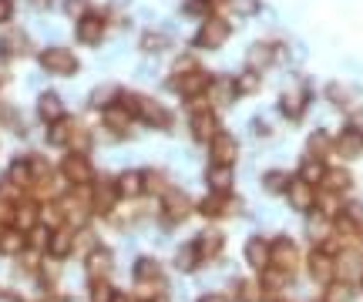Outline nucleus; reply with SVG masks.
I'll use <instances>...</instances> for the list:
<instances>
[{"instance_id":"nucleus-12","label":"nucleus","mask_w":363,"mask_h":302,"mask_svg":"<svg viewBox=\"0 0 363 302\" xmlns=\"http://www.w3.org/2000/svg\"><path fill=\"white\" fill-rule=\"evenodd\" d=\"M289 205L293 212H309L313 202H316V195H313V185H306V182H289Z\"/></svg>"},{"instance_id":"nucleus-43","label":"nucleus","mask_w":363,"mask_h":302,"mask_svg":"<svg viewBox=\"0 0 363 302\" xmlns=\"http://www.w3.org/2000/svg\"><path fill=\"white\" fill-rule=\"evenodd\" d=\"M263 283H266V289H283V285H286V272H279V269H266Z\"/></svg>"},{"instance_id":"nucleus-53","label":"nucleus","mask_w":363,"mask_h":302,"mask_svg":"<svg viewBox=\"0 0 363 302\" xmlns=\"http://www.w3.org/2000/svg\"><path fill=\"white\" fill-rule=\"evenodd\" d=\"M226 3H229V0H206V7H215V10H222Z\"/></svg>"},{"instance_id":"nucleus-29","label":"nucleus","mask_w":363,"mask_h":302,"mask_svg":"<svg viewBox=\"0 0 363 302\" xmlns=\"http://www.w3.org/2000/svg\"><path fill=\"white\" fill-rule=\"evenodd\" d=\"M145 185V178L138 175V171H125L121 178H118V195H138Z\"/></svg>"},{"instance_id":"nucleus-40","label":"nucleus","mask_w":363,"mask_h":302,"mask_svg":"<svg viewBox=\"0 0 363 302\" xmlns=\"http://www.w3.org/2000/svg\"><path fill=\"white\" fill-rule=\"evenodd\" d=\"M175 262H178V269H182V272H192V269H195V262H199V255H195V246H185V248H182Z\"/></svg>"},{"instance_id":"nucleus-26","label":"nucleus","mask_w":363,"mask_h":302,"mask_svg":"<svg viewBox=\"0 0 363 302\" xmlns=\"http://www.w3.org/2000/svg\"><path fill=\"white\" fill-rule=\"evenodd\" d=\"M283 111H286L289 118H300V114L306 111V91L293 88L289 95H283Z\"/></svg>"},{"instance_id":"nucleus-37","label":"nucleus","mask_w":363,"mask_h":302,"mask_svg":"<svg viewBox=\"0 0 363 302\" xmlns=\"http://www.w3.org/2000/svg\"><path fill=\"white\" fill-rule=\"evenodd\" d=\"M326 97H333L337 108H353V104H350L353 97H350V91H346L343 84H330V88H326Z\"/></svg>"},{"instance_id":"nucleus-4","label":"nucleus","mask_w":363,"mask_h":302,"mask_svg":"<svg viewBox=\"0 0 363 302\" xmlns=\"http://www.w3.org/2000/svg\"><path fill=\"white\" fill-rule=\"evenodd\" d=\"M172 88L182 97H199V95H206V91L212 88V77L206 74V71H199V67H192V71H185V74L172 77Z\"/></svg>"},{"instance_id":"nucleus-9","label":"nucleus","mask_w":363,"mask_h":302,"mask_svg":"<svg viewBox=\"0 0 363 302\" xmlns=\"http://www.w3.org/2000/svg\"><path fill=\"white\" fill-rule=\"evenodd\" d=\"M192 212V202L182 195V191H165V225H178L185 215Z\"/></svg>"},{"instance_id":"nucleus-52","label":"nucleus","mask_w":363,"mask_h":302,"mask_svg":"<svg viewBox=\"0 0 363 302\" xmlns=\"http://www.w3.org/2000/svg\"><path fill=\"white\" fill-rule=\"evenodd\" d=\"M199 302H229V299H226L222 292H209V296H202V299H199Z\"/></svg>"},{"instance_id":"nucleus-5","label":"nucleus","mask_w":363,"mask_h":302,"mask_svg":"<svg viewBox=\"0 0 363 302\" xmlns=\"http://www.w3.org/2000/svg\"><path fill=\"white\" fill-rule=\"evenodd\" d=\"M279 265V272H293L296 265H300V248H296V242L293 239H276V242H269V265Z\"/></svg>"},{"instance_id":"nucleus-49","label":"nucleus","mask_w":363,"mask_h":302,"mask_svg":"<svg viewBox=\"0 0 363 302\" xmlns=\"http://www.w3.org/2000/svg\"><path fill=\"white\" fill-rule=\"evenodd\" d=\"M88 141H91V138L81 132V128H75V132H71V138H68V145H75V148H88Z\"/></svg>"},{"instance_id":"nucleus-16","label":"nucleus","mask_w":363,"mask_h":302,"mask_svg":"<svg viewBox=\"0 0 363 302\" xmlns=\"http://www.w3.org/2000/svg\"><path fill=\"white\" fill-rule=\"evenodd\" d=\"M134 283L138 285H158L162 283V269L155 259H138L134 262Z\"/></svg>"},{"instance_id":"nucleus-1","label":"nucleus","mask_w":363,"mask_h":302,"mask_svg":"<svg viewBox=\"0 0 363 302\" xmlns=\"http://www.w3.org/2000/svg\"><path fill=\"white\" fill-rule=\"evenodd\" d=\"M121 108L132 114V118H141V121L152 125V128H172V114L165 111L158 101H152V97L125 95V104H121Z\"/></svg>"},{"instance_id":"nucleus-6","label":"nucleus","mask_w":363,"mask_h":302,"mask_svg":"<svg viewBox=\"0 0 363 302\" xmlns=\"http://www.w3.org/2000/svg\"><path fill=\"white\" fill-rule=\"evenodd\" d=\"M61 175H64L68 182H75V185H84V182L91 178V161H88L81 151H75V154H68V158L61 161Z\"/></svg>"},{"instance_id":"nucleus-48","label":"nucleus","mask_w":363,"mask_h":302,"mask_svg":"<svg viewBox=\"0 0 363 302\" xmlns=\"http://www.w3.org/2000/svg\"><path fill=\"white\" fill-rule=\"evenodd\" d=\"M77 246L84 248V252H95V248H101L95 242V235H91V232H81V235H77Z\"/></svg>"},{"instance_id":"nucleus-42","label":"nucleus","mask_w":363,"mask_h":302,"mask_svg":"<svg viewBox=\"0 0 363 302\" xmlns=\"http://www.w3.org/2000/svg\"><path fill=\"white\" fill-rule=\"evenodd\" d=\"M232 97H235V84H232V81H219V84H215V101H219V104H229Z\"/></svg>"},{"instance_id":"nucleus-3","label":"nucleus","mask_w":363,"mask_h":302,"mask_svg":"<svg viewBox=\"0 0 363 302\" xmlns=\"http://www.w3.org/2000/svg\"><path fill=\"white\" fill-rule=\"evenodd\" d=\"M40 67L51 71V74H75L77 71V57L68 51V47H47L40 51Z\"/></svg>"},{"instance_id":"nucleus-34","label":"nucleus","mask_w":363,"mask_h":302,"mask_svg":"<svg viewBox=\"0 0 363 302\" xmlns=\"http://www.w3.org/2000/svg\"><path fill=\"white\" fill-rule=\"evenodd\" d=\"M306 148H309V158H323V151L330 148V134H326V132H313V134H309V141H306Z\"/></svg>"},{"instance_id":"nucleus-46","label":"nucleus","mask_w":363,"mask_h":302,"mask_svg":"<svg viewBox=\"0 0 363 302\" xmlns=\"http://www.w3.org/2000/svg\"><path fill=\"white\" fill-rule=\"evenodd\" d=\"M47 239H51V232L40 225V222L31 228V242H34V248H44V246H47Z\"/></svg>"},{"instance_id":"nucleus-17","label":"nucleus","mask_w":363,"mask_h":302,"mask_svg":"<svg viewBox=\"0 0 363 302\" xmlns=\"http://www.w3.org/2000/svg\"><path fill=\"white\" fill-rule=\"evenodd\" d=\"M272 61H276V47H272V44H263V40H259V44L249 47V67H252V71H263Z\"/></svg>"},{"instance_id":"nucleus-2","label":"nucleus","mask_w":363,"mask_h":302,"mask_svg":"<svg viewBox=\"0 0 363 302\" xmlns=\"http://www.w3.org/2000/svg\"><path fill=\"white\" fill-rule=\"evenodd\" d=\"M229 34H232V27L226 24V20L212 17V20H206V24L199 27V34H195V47H199V51H215V47H222V44L229 40Z\"/></svg>"},{"instance_id":"nucleus-32","label":"nucleus","mask_w":363,"mask_h":302,"mask_svg":"<svg viewBox=\"0 0 363 302\" xmlns=\"http://www.w3.org/2000/svg\"><path fill=\"white\" fill-rule=\"evenodd\" d=\"M169 44H172V40L165 38V34H141V51H148V54L169 51Z\"/></svg>"},{"instance_id":"nucleus-55","label":"nucleus","mask_w":363,"mask_h":302,"mask_svg":"<svg viewBox=\"0 0 363 302\" xmlns=\"http://www.w3.org/2000/svg\"><path fill=\"white\" fill-rule=\"evenodd\" d=\"M0 81H7V64H3V57H0Z\"/></svg>"},{"instance_id":"nucleus-22","label":"nucleus","mask_w":363,"mask_h":302,"mask_svg":"<svg viewBox=\"0 0 363 302\" xmlns=\"http://www.w3.org/2000/svg\"><path fill=\"white\" fill-rule=\"evenodd\" d=\"M323 175H326L323 158H306L303 165H300V182H306V185H320Z\"/></svg>"},{"instance_id":"nucleus-8","label":"nucleus","mask_w":363,"mask_h":302,"mask_svg":"<svg viewBox=\"0 0 363 302\" xmlns=\"http://www.w3.org/2000/svg\"><path fill=\"white\" fill-rule=\"evenodd\" d=\"M309 276L320 285H330L337 279V259L326 255V252H313V255H309Z\"/></svg>"},{"instance_id":"nucleus-19","label":"nucleus","mask_w":363,"mask_h":302,"mask_svg":"<svg viewBox=\"0 0 363 302\" xmlns=\"http://www.w3.org/2000/svg\"><path fill=\"white\" fill-rule=\"evenodd\" d=\"M38 114L44 118V121H51V125H54V121H61V118H64V104H61V97L51 95V91H47V95H40Z\"/></svg>"},{"instance_id":"nucleus-11","label":"nucleus","mask_w":363,"mask_h":302,"mask_svg":"<svg viewBox=\"0 0 363 302\" xmlns=\"http://www.w3.org/2000/svg\"><path fill=\"white\" fill-rule=\"evenodd\" d=\"M192 138L195 141H212L215 138V114L212 111H192Z\"/></svg>"},{"instance_id":"nucleus-56","label":"nucleus","mask_w":363,"mask_h":302,"mask_svg":"<svg viewBox=\"0 0 363 302\" xmlns=\"http://www.w3.org/2000/svg\"><path fill=\"white\" fill-rule=\"evenodd\" d=\"M111 302H128V299H125V296H115V299H111Z\"/></svg>"},{"instance_id":"nucleus-18","label":"nucleus","mask_w":363,"mask_h":302,"mask_svg":"<svg viewBox=\"0 0 363 302\" xmlns=\"http://www.w3.org/2000/svg\"><path fill=\"white\" fill-rule=\"evenodd\" d=\"M192 246H195V255H199V262H202V259H212L219 248L226 246V239H222L219 232H206V235H199V242H192Z\"/></svg>"},{"instance_id":"nucleus-27","label":"nucleus","mask_w":363,"mask_h":302,"mask_svg":"<svg viewBox=\"0 0 363 302\" xmlns=\"http://www.w3.org/2000/svg\"><path fill=\"white\" fill-rule=\"evenodd\" d=\"M226 208H229V202H226V195H219V191H212L209 198L199 205V212L202 215H209V218H219V215H226Z\"/></svg>"},{"instance_id":"nucleus-31","label":"nucleus","mask_w":363,"mask_h":302,"mask_svg":"<svg viewBox=\"0 0 363 302\" xmlns=\"http://www.w3.org/2000/svg\"><path fill=\"white\" fill-rule=\"evenodd\" d=\"M0 47H7V51H14V54H27V51H31V44H27V38H24L20 31L3 34V44H0Z\"/></svg>"},{"instance_id":"nucleus-51","label":"nucleus","mask_w":363,"mask_h":302,"mask_svg":"<svg viewBox=\"0 0 363 302\" xmlns=\"http://www.w3.org/2000/svg\"><path fill=\"white\" fill-rule=\"evenodd\" d=\"M235 7H239V14H256L259 10V0H239Z\"/></svg>"},{"instance_id":"nucleus-41","label":"nucleus","mask_w":363,"mask_h":302,"mask_svg":"<svg viewBox=\"0 0 363 302\" xmlns=\"http://www.w3.org/2000/svg\"><path fill=\"white\" fill-rule=\"evenodd\" d=\"M111 299H115V289L105 283V279L95 283V289H91V302H111Z\"/></svg>"},{"instance_id":"nucleus-47","label":"nucleus","mask_w":363,"mask_h":302,"mask_svg":"<svg viewBox=\"0 0 363 302\" xmlns=\"http://www.w3.org/2000/svg\"><path fill=\"white\" fill-rule=\"evenodd\" d=\"M84 7H88V0H64V10L71 17H84Z\"/></svg>"},{"instance_id":"nucleus-45","label":"nucleus","mask_w":363,"mask_h":302,"mask_svg":"<svg viewBox=\"0 0 363 302\" xmlns=\"http://www.w3.org/2000/svg\"><path fill=\"white\" fill-rule=\"evenodd\" d=\"M239 299H242V302H263V296H259V285L239 283Z\"/></svg>"},{"instance_id":"nucleus-38","label":"nucleus","mask_w":363,"mask_h":302,"mask_svg":"<svg viewBox=\"0 0 363 302\" xmlns=\"http://www.w3.org/2000/svg\"><path fill=\"white\" fill-rule=\"evenodd\" d=\"M115 95H118V88H115V84H101V88H98L95 95H91V104H95V108H105L108 101H115Z\"/></svg>"},{"instance_id":"nucleus-10","label":"nucleus","mask_w":363,"mask_h":302,"mask_svg":"<svg viewBox=\"0 0 363 302\" xmlns=\"http://www.w3.org/2000/svg\"><path fill=\"white\" fill-rule=\"evenodd\" d=\"M101 34H105V20L98 17V14L77 17V40H81V44H98Z\"/></svg>"},{"instance_id":"nucleus-33","label":"nucleus","mask_w":363,"mask_h":302,"mask_svg":"<svg viewBox=\"0 0 363 302\" xmlns=\"http://www.w3.org/2000/svg\"><path fill=\"white\" fill-rule=\"evenodd\" d=\"M105 121H108V128L125 132V128H128V121H132V114L125 111V108H108V111H105Z\"/></svg>"},{"instance_id":"nucleus-15","label":"nucleus","mask_w":363,"mask_h":302,"mask_svg":"<svg viewBox=\"0 0 363 302\" xmlns=\"http://www.w3.org/2000/svg\"><path fill=\"white\" fill-rule=\"evenodd\" d=\"M108 272H111V252H108V248H95V252L88 255V276H91L95 283H101Z\"/></svg>"},{"instance_id":"nucleus-20","label":"nucleus","mask_w":363,"mask_h":302,"mask_svg":"<svg viewBox=\"0 0 363 302\" xmlns=\"http://www.w3.org/2000/svg\"><path fill=\"white\" fill-rule=\"evenodd\" d=\"M71 248H75V235H71L68 228H61V232H51V239H47V252H51L54 259H64Z\"/></svg>"},{"instance_id":"nucleus-13","label":"nucleus","mask_w":363,"mask_h":302,"mask_svg":"<svg viewBox=\"0 0 363 302\" xmlns=\"http://www.w3.org/2000/svg\"><path fill=\"white\" fill-rule=\"evenodd\" d=\"M115 198H118V185H115V182H98L95 191H91V208L105 215V212H111Z\"/></svg>"},{"instance_id":"nucleus-24","label":"nucleus","mask_w":363,"mask_h":302,"mask_svg":"<svg viewBox=\"0 0 363 302\" xmlns=\"http://www.w3.org/2000/svg\"><path fill=\"white\" fill-rule=\"evenodd\" d=\"M24 246H27V239H24L20 228L0 232V252H3V255H17V252H24Z\"/></svg>"},{"instance_id":"nucleus-7","label":"nucleus","mask_w":363,"mask_h":302,"mask_svg":"<svg viewBox=\"0 0 363 302\" xmlns=\"http://www.w3.org/2000/svg\"><path fill=\"white\" fill-rule=\"evenodd\" d=\"M235 154H239L235 138H232V134H226V132H215V138H212V161L229 168L232 161H235Z\"/></svg>"},{"instance_id":"nucleus-21","label":"nucleus","mask_w":363,"mask_h":302,"mask_svg":"<svg viewBox=\"0 0 363 302\" xmlns=\"http://www.w3.org/2000/svg\"><path fill=\"white\" fill-rule=\"evenodd\" d=\"M246 259H249V265H256V269H266L269 265V242L266 239H249Z\"/></svg>"},{"instance_id":"nucleus-54","label":"nucleus","mask_w":363,"mask_h":302,"mask_svg":"<svg viewBox=\"0 0 363 302\" xmlns=\"http://www.w3.org/2000/svg\"><path fill=\"white\" fill-rule=\"evenodd\" d=\"M54 0H31V7H38V10H44V7H51Z\"/></svg>"},{"instance_id":"nucleus-28","label":"nucleus","mask_w":363,"mask_h":302,"mask_svg":"<svg viewBox=\"0 0 363 302\" xmlns=\"http://www.w3.org/2000/svg\"><path fill=\"white\" fill-rule=\"evenodd\" d=\"M3 182H10L14 189H24V185H31V165H27V161H14Z\"/></svg>"},{"instance_id":"nucleus-39","label":"nucleus","mask_w":363,"mask_h":302,"mask_svg":"<svg viewBox=\"0 0 363 302\" xmlns=\"http://www.w3.org/2000/svg\"><path fill=\"white\" fill-rule=\"evenodd\" d=\"M68 138H71V125L61 118V121L51 125V141H54V145H68Z\"/></svg>"},{"instance_id":"nucleus-30","label":"nucleus","mask_w":363,"mask_h":302,"mask_svg":"<svg viewBox=\"0 0 363 302\" xmlns=\"http://www.w3.org/2000/svg\"><path fill=\"white\" fill-rule=\"evenodd\" d=\"M14 222H17L14 228H20V232H31V228L38 225V208H34V205H20L17 215H14Z\"/></svg>"},{"instance_id":"nucleus-36","label":"nucleus","mask_w":363,"mask_h":302,"mask_svg":"<svg viewBox=\"0 0 363 302\" xmlns=\"http://www.w3.org/2000/svg\"><path fill=\"white\" fill-rule=\"evenodd\" d=\"M252 91H259V74L256 71H249L235 81V95H252Z\"/></svg>"},{"instance_id":"nucleus-25","label":"nucleus","mask_w":363,"mask_h":302,"mask_svg":"<svg viewBox=\"0 0 363 302\" xmlns=\"http://www.w3.org/2000/svg\"><path fill=\"white\" fill-rule=\"evenodd\" d=\"M206 178H209L212 191H219V195H226V191H229V185H232V171L226 168V165H212Z\"/></svg>"},{"instance_id":"nucleus-14","label":"nucleus","mask_w":363,"mask_h":302,"mask_svg":"<svg viewBox=\"0 0 363 302\" xmlns=\"http://www.w3.org/2000/svg\"><path fill=\"white\" fill-rule=\"evenodd\" d=\"M333 148H337V154H343V158H357L363 148V134L357 132V128H343Z\"/></svg>"},{"instance_id":"nucleus-23","label":"nucleus","mask_w":363,"mask_h":302,"mask_svg":"<svg viewBox=\"0 0 363 302\" xmlns=\"http://www.w3.org/2000/svg\"><path fill=\"white\" fill-rule=\"evenodd\" d=\"M323 185H326V191L340 195V191H346L350 185H353V178H350V171H346V168H326Z\"/></svg>"},{"instance_id":"nucleus-50","label":"nucleus","mask_w":363,"mask_h":302,"mask_svg":"<svg viewBox=\"0 0 363 302\" xmlns=\"http://www.w3.org/2000/svg\"><path fill=\"white\" fill-rule=\"evenodd\" d=\"M14 14V0H0V24H7Z\"/></svg>"},{"instance_id":"nucleus-44","label":"nucleus","mask_w":363,"mask_h":302,"mask_svg":"<svg viewBox=\"0 0 363 302\" xmlns=\"http://www.w3.org/2000/svg\"><path fill=\"white\" fill-rule=\"evenodd\" d=\"M353 272H357V259H353V255H343V259L337 262V276H340V279H353Z\"/></svg>"},{"instance_id":"nucleus-57","label":"nucleus","mask_w":363,"mask_h":302,"mask_svg":"<svg viewBox=\"0 0 363 302\" xmlns=\"http://www.w3.org/2000/svg\"><path fill=\"white\" fill-rule=\"evenodd\" d=\"M0 232H3V228H0Z\"/></svg>"},{"instance_id":"nucleus-35","label":"nucleus","mask_w":363,"mask_h":302,"mask_svg":"<svg viewBox=\"0 0 363 302\" xmlns=\"http://www.w3.org/2000/svg\"><path fill=\"white\" fill-rule=\"evenodd\" d=\"M263 189H266V191H286L289 189L286 171H269L266 178H263Z\"/></svg>"}]
</instances>
